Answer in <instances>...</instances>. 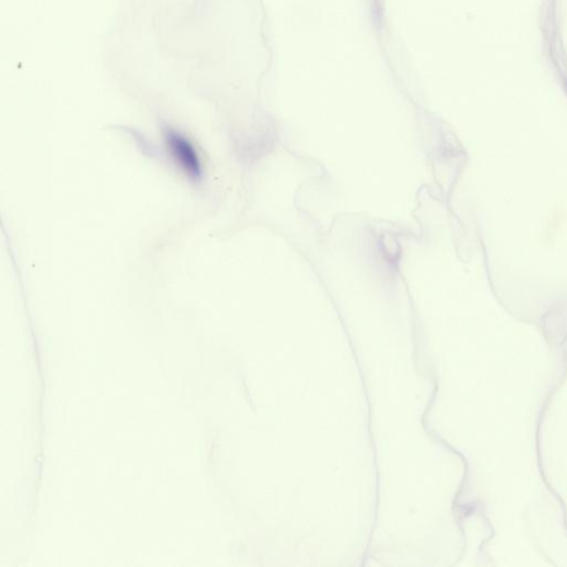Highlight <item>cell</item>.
Segmentation results:
<instances>
[{"instance_id":"6da1fadb","label":"cell","mask_w":567,"mask_h":567,"mask_svg":"<svg viewBox=\"0 0 567 567\" xmlns=\"http://www.w3.org/2000/svg\"><path fill=\"white\" fill-rule=\"evenodd\" d=\"M168 155L180 173L194 183H201L204 178V164L198 147L183 132L165 125L162 128Z\"/></svg>"}]
</instances>
